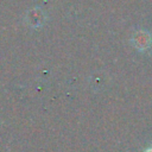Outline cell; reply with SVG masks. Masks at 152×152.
<instances>
[{"label": "cell", "mask_w": 152, "mask_h": 152, "mask_svg": "<svg viewBox=\"0 0 152 152\" xmlns=\"http://www.w3.org/2000/svg\"><path fill=\"white\" fill-rule=\"evenodd\" d=\"M133 43L139 50H146L151 44V36L146 31H138L133 37Z\"/></svg>", "instance_id": "cell-1"}, {"label": "cell", "mask_w": 152, "mask_h": 152, "mask_svg": "<svg viewBox=\"0 0 152 152\" xmlns=\"http://www.w3.org/2000/svg\"><path fill=\"white\" fill-rule=\"evenodd\" d=\"M145 152H152V146H151V147H148L147 150H145Z\"/></svg>", "instance_id": "cell-2"}]
</instances>
